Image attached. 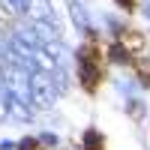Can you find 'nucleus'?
Instances as JSON below:
<instances>
[{"mask_svg": "<svg viewBox=\"0 0 150 150\" xmlns=\"http://www.w3.org/2000/svg\"><path fill=\"white\" fill-rule=\"evenodd\" d=\"M3 3L12 9V12H27V6H30V0H3Z\"/></svg>", "mask_w": 150, "mask_h": 150, "instance_id": "nucleus-4", "label": "nucleus"}, {"mask_svg": "<svg viewBox=\"0 0 150 150\" xmlns=\"http://www.w3.org/2000/svg\"><path fill=\"white\" fill-rule=\"evenodd\" d=\"M81 147H84V150H105V138H102V132H99V129H87V132H84V138H81Z\"/></svg>", "mask_w": 150, "mask_h": 150, "instance_id": "nucleus-2", "label": "nucleus"}, {"mask_svg": "<svg viewBox=\"0 0 150 150\" xmlns=\"http://www.w3.org/2000/svg\"><path fill=\"white\" fill-rule=\"evenodd\" d=\"M117 6L126 9V12H132V9H135V0H117Z\"/></svg>", "mask_w": 150, "mask_h": 150, "instance_id": "nucleus-6", "label": "nucleus"}, {"mask_svg": "<svg viewBox=\"0 0 150 150\" xmlns=\"http://www.w3.org/2000/svg\"><path fill=\"white\" fill-rule=\"evenodd\" d=\"M108 60H111V63H132V54L126 51L123 42H114V45L108 48Z\"/></svg>", "mask_w": 150, "mask_h": 150, "instance_id": "nucleus-3", "label": "nucleus"}, {"mask_svg": "<svg viewBox=\"0 0 150 150\" xmlns=\"http://www.w3.org/2000/svg\"><path fill=\"white\" fill-rule=\"evenodd\" d=\"M18 150H36V138H21Z\"/></svg>", "mask_w": 150, "mask_h": 150, "instance_id": "nucleus-5", "label": "nucleus"}, {"mask_svg": "<svg viewBox=\"0 0 150 150\" xmlns=\"http://www.w3.org/2000/svg\"><path fill=\"white\" fill-rule=\"evenodd\" d=\"M78 78H81V87L87 93H93L99 81H102V54H99L96 42L84 45L78 51Z\"/></svg>", "mask_w": 150, "mask_h": 150, "instance_id": "nucleus-1", "label": "nucleus"}]
</instances>
